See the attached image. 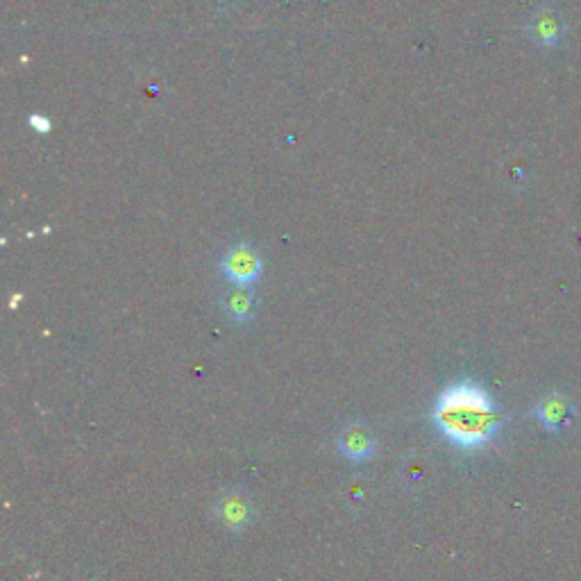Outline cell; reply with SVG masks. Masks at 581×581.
Returning a JSON list of instances; mask_svg holds the SVG:
<instances>
[{
	"label": "cell",
	"mask_w": 581,
	"mask_h": 581,
	"mask_svg": "<svg viewBox=\"0 0 581 581\" xmlns=\"http://www.w3.org/2000/svg\"><path fill=\"white\" fill-rule=\"evenodd\" d=\"M221 271L234 286L248 289L250 284L259 280L261 271H264V261H261L259 252L250 246H232L221 259Z\"/></svg>",
	"instance_id": "obj_2"
},
{
	"label": "cell",
	"mask_w": 581,
	"mask_h": 581,
	"mask_svg": "<svg viewBox=\"0 0 581 581\" xmlns=\"http://www.w3.org/2000/svg\"><path fill=\"white\" fill-rule=\"evenodd\" d=\"M221 307L234 323H248L252 314H255V298H252V293L248 289L237 286V289L225 293Z\"/></svg>",
	"instance_id": "obj_6"
},
{
	"label": "cell",
	"mask_w": 581,
	"mask_h": 581,
	"mask_svg": "<svg viewBox=\"0 0 581 581\" xmlns=\"http://www.w3.org/2000/svg\"><path fill=\"white\" fill-rule=\"evenodd\" d=\"M377 450L375 436L364 423H352L339 436V452L352 463H364L373 459Z\"/></svg>",
	"instance_id": "obj_4"
},
{
	"label": "cell",
	"mask_w": 581,
	"mask_h": 581,
	"mask_svg": "<svg viewBox=\"0 0 581 581\" xmlns=\"http://www.w3.org/2000/svg\"><path fill=\"white\" fill-rule=\"evenodd\" d=\"M30 123H32V128L39 130V132H44V134L50 130V121L44 119V116H32Z\"/></svg>",
	"instance_id": "obj_8"
},
{
	"label": "cell",
	"mask_w": 581,
	"mask_h": 581,
	"mask_svg": "<svg viewBox=\"0 0 581 581\" xmlns=\"http://www.w3.org/2000/svg\"><path fill=\"white\" fill-rule=\"evenodd\" d=\"M432 423L457 450L477 452L498 439L504 416L500 404L482 384L461 380L439 393L432 407Z\"/></svg>",
	"instance_id": "obj_1"
},
{
	"label": "cell",
	"mask_w": 581,
	"mask_h": 581,
	"mask_svg": "<svg viewBox=\"0 0 581 581\" xmlns=\"http://www.w3.org/2000/svg\"><path fill=\"white\" fill-rule=\"evenodd\" d=\"M216 511H218V518H221V522L230 529V532H241V529L246 527L252 518V507L248 498L237 491L225 493L223 498L218 500Z\"/></svg>",
	"instance_id": "obj_5"
},
{
	"label": "cell",
	"mask_w": 581,
	"mask_h": 581,
	"mask_svg": "<svg viewBox=\"0 0 581 581\" xmlns=\"http://www.w3.org/2000/svg\"><path fill=\"white\" fill-rule=\"evenodd\" d=\"M534 416L545 432L550 434H563L568 432L575 423V404L568 398V395H563L559 391H552L547 393L545 398L538 400L536 409H534Z\"/></svg>",
	"instance_id": "obj_3"
},
{
	"label": "cell",
	"mask_w": 581,
	"mask_h": 581,
	"mask_svg": "<svg viewBox=\"0 0 581 581\" xmlns=\"http://www.w3.org/2000/svg\"><path fill=\"white\" fill-rule=\"evenodd\" d=\"M557 35H559V28H557V23H554V19L550 14H543V16H538V21H536V37L543 41V44H557Z\"/></svg>",
	"instance_id": "obj_7"
}]
</instances>
